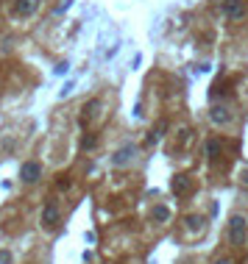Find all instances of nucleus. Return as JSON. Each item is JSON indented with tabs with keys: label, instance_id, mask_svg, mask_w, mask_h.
Wrapping results in <instances>:
<instances>
[{
	"label": "nucleus",
	"instance_id": "obj_7",
	"mask_svg": "<svg viewBox=\"0 0 248 264\" xmlns=\"http://www.w3.org/2000/svg\"><path fill=\"white\" fill-rule=\"evenodd\" d=\"M209 117H212V123H215V125H226L229 120H232V114H229V109H226V106H215Z\"/></svg>",
	"mask_w": 248,
	"mask_h": 264
},
{
	"label": "nucleus",
	"instance_id": "obj_10",
	"mask_svg": "<svg viewBox=\"0 0 248 264\" xmlns=\"http://www.w3.org/2000/svg\"><path fill=\"white\" fill-rule=\"evenodd\" d=\"M218 150H220V142H218V139H212V142L206 145V156H209V159H215V156H218Z\"/></svg>",
	"mask_w": 248,
	"mask_h": 264
},
{
	"label": "nucleus",
	"instance_id": "obj_2",
	"mask_svg": "<svg viewBox=\"0 0 248 264\" xmlns=\"http://www.w3.org/2000/svg\"><path fill=\"white\" fill-rule=\"evenodd\" d=\"M223 14L232 17V20H243L246 17V3L243 0H226L223 3Z\"/></svg>",
	"mask_w": 248,
	"mask_h": 264
},
{
	"label": "nucleus",
	"instance_id": "obj_11",
	"mask_svg": "<svg viewBox=\"0 0 248 264\" xmlns=\"http://www.w3.org/2000/svg\"><path fill=\"white\" fill-rule=\"evenodd\" d=\"M187 228L190 231H195V228H204V220H201V217H190V220H187Z\"/></svg>",
	"mask_w": 248,
	"mask_h": 264
},
{
	"label": "nucleus",
	"instance_id": "obj_12",
	"mask_svg": "<svg viewBox=\"0 0 248 264\" xmlns=\"http://www.w3.org/2000/svg\"><path fill=\"white\" fill-rule=\"evenodd\" d=\"M95 145H98V136H86L84 139V150H92Z\"/></svg>",
	"mask_w": 248,
	"mask_h": 264
},
{
	"label": "nucleus",
	"instance_id": "obj_1",
	"mask_svg": "<svg viewBox=\"0 0 248 264\" xmlns=\"http://www.w3.org/2000/svg\"><path fill=\"white\" fill-rule=\"evenodd\" d=\"M246 217L234 214L232 222H229V242L234 245V248H243V242H246Z\"/></svg>",
	"mask_w": 248,
	"mask_h": 264
},
{
	"label": "nucleus",
	"instance_id": "obj_9",
	"mask_svg": "<svg viewBox=\"0 0 248 264\" xmlns=\"http://www.w3.org/2000/svg\"><path fill=\"white\" fill-rule=\"evenodd\" d=\"M151 217H154V222H167V220H170V208H167V206H154Z\"/></svg>",
	"mask_w": 248,
	"mask_h": 264
},
{
	"label": "nucleus",
	"instance_id": "obj_5",
	"mask_svg": "<svg viewBox=\"0 0 248 264\" xmlns=\"http://www.w3.org/2000/svg\"><path fill=\"white\" fill-rule=\"evenodd\" d=\"M170 187H173V192H176V195H187L192 189V181L187 178V175H176Z\"/></svg>",
	"mask_w": 248,
	"mask_h": 264
},
{
	"label": "nucleus",
	"instance_id": "obj_4",
	"mask_svg": "<svg viewBox=\"0 0 248 264\" xmlns=\"http://www.w3.org/2000/svg\"><path fill=\"white\" fill-rule=\"evenodd\" d=\"M134 147H131V145H126V147H120V150H117V153H114V159H112V164L114 167H126L128 164V161H131V159H134Z\"/></svg>",
	"mask_w": 248,
	"mask_h": 264
},
{
	"label": "nucleus",
	"instance_id": "obj_13",
	"mask_svg": "<svg viewBox=\"0 0 248 264\" xmlns=\"http://www.w3.org/2000/svg\"><path fill=\"white\" fill-rule=\"evenodd\" d=\"M215 264H232V262H229V259H218Z\"/></svg>",
	"mask_w": 248,
	"mask_h": 264
},
{
	"label": "nucleus",
	"instance_id": "obj_3",
	"mask_svg": "<svg viewBox=\"0 0 248 264\" xmlns=\"http://www.w3.org/2000/svg\"><path fill=\"white\" fill-rule=\"evenodd\" d=\"M39 175H42V167L36 164V161H25V164L20 167V178L25 181V184H34Z\"/></svg>",
	"mask_w": 248,
	"mask_h": 264
},
{
	"label": "nucleus",
	"instance_id": "obj_6",
	"mask_svg": "<svg viewBox=\"0 0 248 264\" xmlns=\"http://www.w3.org/2000/svg\"><path fill=\"white\" fill-rule=\"evenodd\" d=\"M36 6H39V0H17L14 11L20 14V17H28V14L36 11Z\"/></svg>",
	"mask_w": 248,
	"mask_h": 264
},
{
	"label": "nucleus",
	"instance_id": "obj_8",
	"mask_svg": "<svg viewBox=\"0 0 248 264\" xmlns=\"http://www.w3.org/2000/svg\"><path fill=\"white\" fill-rule=\"evenodd\" d=\"M42 222H45V225H50V228L59 222V208L53 206V203H48V206L42 208Z\"/></svg>",
	"mask_w": 248,
	"mask_h": 264
}]
</instances>
